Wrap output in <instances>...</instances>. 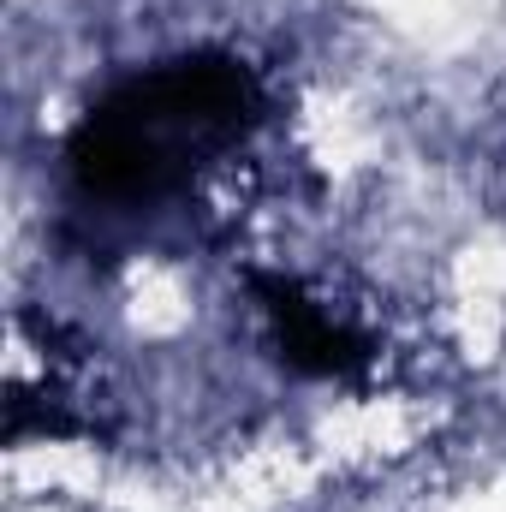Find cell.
Wrapping results in <instances>:
<instances>
[{
	"mask_svg": "<svg viewBox=\"0 0 506 512\" xmlns=\"http://www.w3.org/2000/svg\"><path fill=\"white\" fill-rule=\"evenodd\" d=\"M262 108L268 96L256 66H245L239 54L203 48L96 102L66 143V167L90 197L108 203L161 197L185 185L209 155H227L262 120Z\"/></svg>",
	"mask_w": 506,
	"mask_h": 512,
	"instance_id": "1",
	"label": "cell"
},
{
	"mask_svg": "<svg viewBox=\"0 0 506 512\" xmlns=\"http://www.w3.org/2000/svg\"><path fill=\"white\" fill-rule=\"evenodd\" d=\"M251 286L262 298V310H268V322H274L280 358L292 370H304V376H352V370L370 364L364 334L346 316H334L328 298L304 292L298 280H268V274H256Z\"/></svg>",
	"mask_w": 506,
	"mask_h": 512,
	"instance_id": "2",
	"label": "cell"
}]
</instances>
